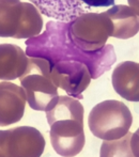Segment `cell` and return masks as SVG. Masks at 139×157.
<instances>
[{
	"label": "cell",
	"instance_id": "5bb4252c",
	"mask_svg": "<svg viewBox=\"0 0 139 157\" xmlns=\"http://www.w3.org/2000/svg\"><path fill=\"white\" fill-rule=\"evenodd\" d=\"M131 132L117 140H105L100 150V157H135L131 147Z\"/></svg>",
	"mask_w": 139,
	"mask_h": 157
},
{
	"label": "cell",
	"instance_id": "8992f818",
	"mask_svg": "<svg viewBox=\"0 0 139 157\" xmlns=\"http://www.w3.org/2000/svg\"><path fill=\"white\" fill-rule=\"evenodd\" d=\"M70 32L74 43L85 52H98L111 36L112 27L106 13H86L70 21Z\"/></svg>",
	"mask_w": 139,
	"mask_h": 157
},
{
	"label": "cell",
	"instance_id": "ba28073f",
	"mask_svg": "<svg viewBox=\"0 0 139 157\" xmlns=\"http://www.w3.org/2000/svg\"><path fill=\"white\" fill-rule=\"evenodd\" d=\"M49 75L57 87L78 99L83 98L81 93L87 89L92 79L88 67L81 62L49 64Z\"/></svg>",
	"mask_w": 139,
	"mask_h": 157
},
{
	"label": "cell",
	"instance_id": "9a60e30c",
	"mask_svg": "<svg viewBox=\"0 0 139 157\" xmlns=\"http://www.w3.org/2000/svg\"><path fill=\"white\" fill-rule=\"evenodd\" d=\"M80 1L88 8H91V6H95V8L110 6L114 4V0H80Z\"/></svg>",
	"mask_w": 139,
	"mask_h": 157
},
{
	"label": "cell",
	"instance_id": "e0dca14e",
	"mask_svg": "<svg viewBox=\"0 0 139 157\" xmlns=\"http://www.w3.org/2000/svg\"><path fill=\"white\" fill-rule=\"evenodd\" d=\"M131 6V9L139 16V0H127Z\"/></svg>",
	"mask_w": 139,
	"mask_h": 157
},
{
	"label": "cell",
	"instance_id": "5b68a950",
	"mask_svg": "<svg viewBox=\"0 0 139 157\" xmlns=\"http://www.w3.org/2000/svg\"><path fill=\"white\" fill-rule=\"evenodd\" d=\"M21 85L33 110L48 111L58 103V87L49 75V64L44 59H29L27 71L21 77Z\"/></svg>",
	"mask_w": 139,
	"mask_h": 157
},
{
	"label": "cell",
	"instance_id": "4fadbf2b",
	"mask_svg": "<svg viewBox=\"0 0 139 157\" xmlns=\"http://www.w3.org/2000/svg\"><path fill=\"white\" fill-rule=\"evenodd\" d=\"M112 27L111 36L126 40L139 31V16L127 6H114L106 11Z\"/></svg>",
	"mask_w": 139,
	"mask_h": 157
},
{
	"label": "cell",
	"instance_id": "ac0fdd59",
	"mask_svg": "<svg viewBox=\"0 0 139 157\" xmlns=\"http://www.w3.org/2000/svg\"><path fill=\"white\" fill-rule=\"evenodd\" d=\"M0 157H4L3 153H2V152H1V150H0Z\"/></svg>",
	"mask_w": 139,
	"mask_h": 157
},
{
	"label": "cell",
	"instance_id": "8fae6325",
	"mask_svg": "<svg viewBox=\"0 0 139 157\" xmlns=\"http://www.w3.org/2000/svg\"><path fill=\"white\" fill-rule=\"evenodd\" d=\"M43 15L50 18L70 23L89 12L80 0H30Z\"/></svg>",
	"mask_w": 139,
	"mask_h": 157
},
{
	"label": "cell",
	"instance_id": "9c48e42d",
	"mask_svg": "<svg viewBox=\"0 0 139 157\" xmlns=\"http://www.w3.org/2000/svg\"><path fill=\"white\" fill-rule=\"evenodd\" d=\"M25 91L15 83L0 82V126H8L21 120L26 107Z\"/></svg>",
	"mask_w": 139,
	"mask_h": 157
},
{
	"label": "cell",
	"instance_id": "6da1fadb",
	"mask_svg": "<svg viewBox=\"0 0 139 157\" xmlns=\"http://www.w3.org/2000/svg\"><path fill=\"white\" fill-rule=\"evenodd\" d=\"M70 27V23L48 21L42 34L26 41V55L30 58L44 59L49 64L81 62L93 79L109 71L117 60L114 46L107 44L98 52H85L74 43Z\"/></svg>",
	"mask_w": 139,
	"mask_h": 157
},
{
	"label": "cell",
	"instance_id": "7a4b0ae2",
	"mask_svg": "<svg viewBox=\"0 0 139 157\" xmlns=\"http://www.w3.org/2000/svg\"><path fill=\"white\" fill-rule=\"evenodd\" d=\"M50 126V141L55 152L63 157H74L83 151L86 138L83 130V107L70 96H59V101L46 111Z\"/></svg>",
	"mask_w": 139,
	"mask_h": 157
},
{
	"label": "cell",
	"instance_id": "2e32d148",
	"mask_svg": "<svg viewBox=\"0 0 139 157\" xmlns=\"http://www.w3.org/2000/svg\"><path fill=\"white\" fill-rule=\"evenodd\" d=\"M131 147L135 157H139V128L132 135Z\"/></svg>",
	"mask_w": 139,
	"mask_h": 157
},
{
	"label": "cell",
	"instance_id": "3957f363",
	"mask_svg": "<svg viewBox=\"0 0 139 157\" xmlns=\"http://www.w3.org/2000/svg\"><path fill=\"white\" fill-rule=\"evenodd\" d=\"M43 19L32 3L0 0V37L27 39L41 33Z\"/></svg>",
	"mask_w": 139,
	"mask_h": 157
},
{
	"label": "cell",
	"instance_id": "30bf717a",
	"mask_svg": "<svg viewBox=\"0 0 139 157\" xmlns=\"http://www.w3.org/2000/svg\"><path fill=\"white\" fill-rule=\"evenodd\" d=\"M112 86L121 97L129 101H139V63L124 61L112 72Z\"/></svg>",
	"mask_w": 139,
	"mask_h": 157
},
{
	"label": "cell",
	"instance_id": "277c9868",
	"mask_svg": "<svg viewBox=\"0 0 139 157\" xmlns=\"http://www.w3.org/2000/svg\"><path fill=\"white\" fill-rule=\"evenodd\" d=\"M133 123L131 110L122 101H104L92 108L88 117L91 132L102 140H117L129 134Z\"/></svg>",
	"mask_w": 139,
	"mask_h": 157
},
{
	"label": "cell",
	"instance_id": "52a82bcc",
	"mask_svg": "<svg viewBox=\"0 0 139 157\" xmlns=\"http://www.w3.org/2000/svg\"><path fill=\"white\" fill-rule=\"evenodd\" d=\"M45 138L31 126H19L0 130V150L4 157H41Z\"/></svg>",
	"mask_w": 139,
	"mask_h": 157
},
{
	"label": "cell",
	"instance_id": "7c38bea8",
	"mask_svg": "<svg viewBox=\"0 0 139 157\" xmlns=\"http://www.w3.org/2000/svg\"><path fill=\"white\" fill-rule=\"evenodd\" d=\"M29 59L24 50L14 44H0V79L21 78L28 68Z\"/></svg>",
	"mask_w": 139,
	"mask_h": 157
}]
</instances>
